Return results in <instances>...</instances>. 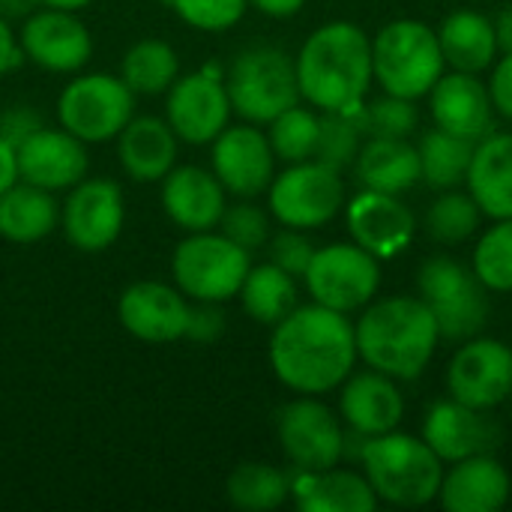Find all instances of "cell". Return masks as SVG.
<instances>
[{
  "instance_id": "obj_18",
  "label": "cell",
  "mask_w": 512,
  "mask_h": 512,
  "mask_svg": "<svg viewBox=\"0 0 512 512\" xmlns=\"http://www.w3.org/2000/svg\"><path fill=\"white\" fill-rule=\"evenodd\" d=\"M276 153L255 123L225 126L213 138V174L225 186V192L237 198H255L273 183Z\"/></svg>"
},
{
  "instance_id": "obj_15",
  "label": "cell",
  "mask_w": 512,
  "mask_h": 512,
  "mask_svg": "<svg viewBox=\"0 0 512 512\" xmlns=\"http://www.w3.org/2000/svg\"><path fill=\"white\" fill-rule=\"evenodd\" d=\"M345 222L351 240L378 261L402 255L417 237L414 210L390 192L363 189L357 198L348 201Z\"/></svg>"
},
{
  "instance_id": "obj_51",
  "label": "cell",
  "mask_w": 512,
  "mask_h": 512,
  "mask_svg": "<svg viewBox=\"0 0 512 512\" xmlns=\"http://www.w3.org/2000/svg\"><path fill=\"white\" fill-rule=\"evenodd\" d=\"M33 6H42L39 0H0V15H30Z\"/></svg>"
},
{
  "instance_id": "obj_19",
  "label": "cell",
  "mask_w": 512,
  "mask_h": 512,
  "mask_svg": "<svg viewBox=\"0 0 512 512\" xmlns=\"http://www.w3.org/2000/svg\"><path fill=\"white\" fill-rule=\"evenodd\" d=\"M18 42L27 60L51 72H75L93 54V39L87 27L69 9H51V6L27 15Z\"/></svg>"
},
{
  "instance_id": "obj_38",
  "label": "cell",
  "mask_w": 512,
  "mask_h": 512,
  "mask_svg": "<svg viewBox=\"0 0 512 512\" xmlns=\"http://www.w3.org/2000/svg\"><path fill=\"white\" fill-rule=\"evenodd\" d=\"M363 144V126H360V114L351 111H321V126H318V144H315V156L318 162L345 171L354 165L357 153Z\"/></svg>"
},
{
  "instance_id": "obj_47",
  "label": "cell",
  "mask_w": 512,
  "mask_h": 512,
  "mask_svg": "<svg viewBox=\"0 0 512 512\" xmlns=\"http://www.w3.org/2000/svg\"><path fill=\"white\" fill-rule=\"evenodd\" d=\"M21 57H24L21 42L15 39V33H12L9 21L0 15V75H3V72H9V69H15V66L21 63Z\"/></svg>"
},
{
  "instance_id": "obj_30",
  "label": "cell",
  "mask_w": 512,
  "mask_h": 512,
  "mask_svg": "<svg viewBox=\"0 0 512 512\" xmlns=\"http://www.w3.org/2000/svg\"><path fill=\"white\" fill-rule=\"evenodd\" d=\"M438 42L444 51V63L456 72H486L498 60V36L492 18L474 9L450 12L438 27Z\"/></svg>"
},
{
  "instance_id": "obj_2",
  "label": "cell",
  "mask_w": 512,
  "mask_h": 512,
  "mask_svg": "<svg viewBox=\"0 0 512 512\" xmlns=\"http://www.w3.org/2000/svg\"><path fill=\"white\" fill-rule=\"evenodd\" d=\"M300 96L318 111H360L372 75V39L351 21L318 27L300 48L297 60Z\"/></svg>"
},
{
  "instance_id": "obj_3",
  "label": "cell",
  "mask_w": 512,
  "mask_h": 512,
  "mask_svg": "<svg viewBox=\"0 0 512 512\" xmlns=\"http://www.w3.org/2000/svg\"><path fill=\"white\" fill-rule=\"evenodd\" d=\"M357 357L396 381H414L432 363L441 330L420 297L372 300L354 324Z\"/></svg>"
},
{
  "instance_id": "obj_20",
  "label": "cell",
  "mask_w": 512,
  "mask_h": 512,
  "mask_svg": "<svg viewBox=\"0 0 512 512\" xmlns=\"http://www.w3.org/2000/svg\"><path fill=\"white\" fill-rule=\"evenodd\" d=\"M120 324L141 342L168 345L186 336L189 303L183 291L162 282H135L123 291L117 303Z\"/></svg>"
},
{
  "instance_id": "obj_7",
  "label": "cell",
  "mask_w": 512,
  "mask_h": 512,
  "mask_svg": "<svg viewBox=\"0 0 512 512\" xmlns=\"http://www.w3.org/2000/svg\"><path fill=\"white\" fill-rule=\"evenodd\" d=\"M420 300L432 309L441 339H474L489 321V288L471 267L450 255H435L417 270Z\"/></svg>"
},
{
  "instance_id": "obj_5",
  "label": "cell",
  "mask_w": 512,
  "mask_h": 512,
  "mask_svg": "<svg viewBox=\"0 0 512 512\" xmlns=\"http://www.w3.org/2000/svg\"><path fill=\"white\" fill-rule=\"evenodd\" d=\"M444 51L438 30L417 18L384 24L372 39V75L384 93L423 99L444 75Z\"/></svg>"
},
{
  "instance_id": "obj_45",
  "label": "cell",
  "mask_w": 512,
  "mask_h": 512,
  "mask_svg": "<svg viewBox=\"0 0 512 512\" xmlns=\"http://www.w3.org/2000/svg\"><path fill=\"white\" fill-rule=\"evenodd\" d=\"M36 129H42L39 114L27 105H12L0 114V138L9 141L12 147H18L21 141H27Z\"/></svg>"
},
{
  "instance_id": "obj_6",
  "label": "cell",
  "mask_w": 512,
  "mask_h": 512,
  "mask_svg": "<svg viewBox=\"0 0 512 512\" xmlns=\"http://www.w3.org/2000/svg\"><path fill=\"white\" fill-rule=\"evenodd\" d=\"M231 111L246 123H270L285 108L300 102L297 66L276 45L243 48L225 78Z\"/></svg>"
},
{
  "instance_id": "obj_33",
  "label": "cell",
  "mask_w": 512,
  "mask_h": 512,
  "mask_svg": "<svg viewBox=\"0 0 512 512\" xmlns=\"http://www.w3.org/2000/svg\"><path fill=\"white\" fill-rule=\"evenodd\" d=\"M474 147L477 141H468V138H459L453 132H444V129H429L423 138H420V174L423 180L444 192V189H459L468 177V168H471V156H474Z\"/></svg>"
},
{
  "instance_id": "obj_4",
  "label": "cell",
  "mask_w": 512,
  "mask_h": 512,
  "mask_svg": "<svg viewBox=\"0 0 512 512\" xmlns=\"http://www.w3.org/2000/svg\"><path fill=\"white\" fill-rule=\"evenodd\" d=\"M360 465L378 501L390 507L414 510L438 501L444 462L417 435L393 429L375 438H363Z\"/></svg>"
},
{
  "instance_id": "obj_16",
  "label": "cell",
  "mask_w": 512,
  "mask_h": 512,
  "mask_svg": "<svg viewBox=\"0 0 512 512\" xmlns=\"http://www.w3.org/2000/svg\"><path fill=\"white\" fill-rule=\"evenodd\" d=\"M441 462L453 465L471 456H483V453H495L504 441L501 426L489 417V411L471 408L450 399L435 402L426 411L423 420V435H420Z\"/></svg>"
},
{
  "instance_id": "obj_8",
  "label": "cell",
  "mask_w": 512,
  "mask_h": 512,
  "mask_svg": "<svg viewBox=\"0 0 512 512\" xmlns=\"http://www.w3.org/2000/svg\"><path fill=\"white\" fill-rule=\"evenodd\" d=\"M252 261L249 252L231 243L222 231L189 234L171 258V273L177 288L192 300L225 303L237 297Z\"/></svg>"
},
{
  "instance_id": "obj_11",
  "label": "cell",
  "mask_w": 512,
  "mask_h": 512,
  "mask_svg": "<svg viewBox=\"0 0 512 512\" xmlns=\"http://www.w3.org/2000/svg\"><path fill=\"white\" fill-rule=\"evenodd\" d=\"M135 93L117 75H81L69 81L57 102V117L66 132L87 141L117 138L120 129L132 120Z\"/></svg>"
},
{
  "instance_id": "obj_52",
  "label": "cell",
  "mask_w": 512,
  "mask_h": 512,
  "mask_svg": "<svg viewBox=\"0 0 512 512\" xmlns=\"http://www.w3.org/2000/svg\"><path fill=\"white\" fill-rule=\"evenodd\" d=\"M42 6H51V9H81V6H87V3H93V0H39Z\"/></svg>"
},
{
  "instance_id": "obj_43",
  "label": "cell",
  "mask_w": 512,
  "mask_h": 512,
  "mask_svg": "<svg viewBox=\"0 0 512 512\" xmlns=\"http://www.w3.org/2000/svg\"><path fill=\"white\" fill-rule=\"evenodd\" d=\"M315 246L300 228H285L276 237H270V261L291 273L294 279H303L312 264Z\"/></svg>"
},
{
  "instance_id": "obj_32",
  "label": "cell",
  "mask_w": 512,
  "mask_h": 512,
  "mask_svg": "<svg viewBox=\"0 0 512 512\" xmlns=\"http://www.w3.org/2000/svg\"><path fill=\"white\" fill-rule=\"evenodd\" d=\"M246 315L264 327H276L297 309V279L276 267L273 261L249 267L240 291H237Z\"/></svg>"
},
{
  "instance_id": "obj_44",
  "label": "cell",
  "mask_w": 512,
  "mask_h": 512,
  "mask_svg": "<svg viewBox=\"0 0 512 512\" xmlns=\"http://www.w3.org/2000/svg\"><path fill=\"white\" fill-rule=\"evenodd\" d=\"M225 333V312L219 309V303H207V300H195L189 306V321H186V336L198 345H210Z\"/></svg>"
},
{
  "instance_id": "obj_22",
  "label": "cell",
  "mask_w": 512,
  "mask_h": 512,
  "mask_svg": "<svg viewBox=\"0 0 512 512\" xmlns=\"http://www.w3.org/2000/svg\"><path fill=\"white\" fill-rule=\"evenodd\" d=\"M339 417L360 438L399 429L405 417V399L396 387V378L375 369L357 375L351 372L339 387Z\"/></svg>"
},
{
  "instance_id": "obj_1",
  "label": "cell",
  "mask_w": 512,
  "mask_h": 512,
  "mask_svg": "<svg viewBox=\"0 0 512 512\" xmlns=\"http://www.w3.org/2000/svg\"><path fill=\"white\" fill-rule=\"evenodd\" d=\"M354 363V324L336 309L321 303L297 306L273 327L270 366L276 378L300 396H321L342 387Z\"/></svg>"
},
{
  "instance_id": "obj_10",
  "label": "cell",
  "mask_w": 512,
  "mask_h": 512,
  "mask_svg": "<svg viewBox=\"0 0 512 512\" xmlns=\"http://www.w3.org/2000/svg\"><path fill=\"white\" fill-rule=\"evenodd\" d=\"M315 303L342 315L366 309L381 288V261L351 243H330L315 249L303 276Z\"/></svg>"
},
{
  "instance_id": "obj_39",
  "label": "cell",
  "mask_w": 512,
  "mask_h": 512,
  "mask_svg": "<svg viewBox=\"0 0 512 512\" xmlns=\"http://www.w3.org/2000/svg\"><path fill=\"white\" fill-rule=\"evenodd\" d=\"M471 270L489 291H512V219H495V225L480 237Z\"/></svg>"
},
{
  "instance_id": "obj_27",
  "label": "cell",
  "mask_w": 512,
  "mask_h": 512,
  "mask_svg": "<svg viewBox=\"0 0 512 512\" xmlns=\"http://www.w3.org/2000/svg\"><path fill=\"white\" fill-rule=\"evenodd\" d=\"M117 156L132 180H165V174L177 162V135L168 126V120L132 117L117 135Z\"/></svg>"
},
{
  "instance_id": "obj_23",
  "label": "cell",
  "mask_w": 512,
  "mask_h": 512,
  "mask_svg": "<svg viewBox=\"0 0 512 512\" xmlns=\"http://www.w3.org/2000/svg\"><path fill=\"white\" fill-rule=\"evenodd\" d=\"M429 108L438 129L468 141H480L495 129L489 84L474 72H444L429 90Z\"/></svg>"
},
{
  "instance_id": "obj_14",
  "label": "cell",
  "mask_w": 512,
  "mask_h": 512,
  "mask_svg": "<svg viewBox=\"0 0 512 512\" xmlns=\"http://www.w3.org/2000/svg\"><path fill=\"white\" fill-rule=\"evenodd\" d=\"M123 192L114 180L93 177L72 186L63 210L60 225L66 240L81 252H102L108 249L123 231Z\"/></svg>"
},
{
  "instance_id": "obj_17",
  "label": "cell",
  "mask_w": 512,
  "mask_h": 512,
  "mask_svg": "<svg viewBox=\"0 0 512 512\" xmlns=\"http://www.w3.org/2000/svg\"><path fill=\"white\" fill-rule=\"evenodd\" d=\"M168 126L177 138L189 144H213V138L228 126L231 99L225 81L210 69L177 78L168 87Z\"/></svg>"
},
{
  "instance_id": "obj_24",
  "label": "cell",
  "mask_w": 512,
  "mask_h": 512,
  "mask_svg": "<svg viewBox=\"0 0 512 512\" xmlns=\"http://www.w3.org/2000/svg\"><path fill=\"white\" fill-rule=\"evenodd\" d=\"M510 495V471L495 453L453 462L438 489V501L447 512H498L507 507Z\"/></svg>"
},
{
  "instance_id": "obj_41",
  "label": "cell",
  "mask_w": 512,
  "mask_h": 512,
  "mask_svg": "<svg viewBox=\"0 0 512 512\" xmlns=\"http://www.w3.org/2000/svg\"><path fill=\"white\" fill-rule=\"evenodd\" d=\"M219 228L231 243H237L249 255L270 243V216L261 207L249 204V201L225 207V213L219 219Z\"/></svg>"
},
{
  "instance_id": "obj_28",
  "label": "cell",
  "mask_w": 512,
  "mask_h": 512,
  "mask_svg": "<svg viewBox=\"0 0 512 512\" xmlns=\"http://www.w3.org/2000/svg\"><path fill=\"white\" fill-rule=\"evenodd\" d=\"M291 495L303 512H375L381 504L366 474L342 468L297 471Z\"/></svg>"
},
{
  "instance_id": "obj_48",
  "label": "cell",
  "mask_w": 512,
  "mask_h": 512,
  "mask_svg": "<svg viewBox=\"0 0 512 512\" xmlns=\"http://www.w3.org/2000/svg\"><path fill=\"white\" fill-rule=\"evenodd\" d=\"M18 180V159H15V147L9 141L0 138V195Z\"/></svg>"
},
{
  "instance_id": "obj_49",
  "label": "cell",
  "mask_w": 512,
  "mask_h": 512,
  "mask_svg": "<svg viewBox=\"0 0 512 512\" xmlns=\"http://www.w3.org/2000/svg\"><path fill=\"white\" fill-rule=\"evenodd\" d=\"M249 3L270 18H291L303 9L306 0H249Z\"/></svg>"
},
{
  "instance_id": "obj_34",
  "label": "cell",
  "mask_w": 512,
  "mask_h": 512,
  "mask_svg": "<svg viewBox=\"0 0 512 512\" xmlns=\"http://www.w3.org/2000/svg\"><path fill=\"white\" fill-rule=\"evenodd\" d=\"M225 495L231 507L246 512H267L282 507L291 495V480L285 471L261 462H246L231 471L225 483Z\"/></svg>"
},
{
  "instance_id": "obj_31",
  "label": "cell",
  "mask_w": 512,
  "mask_h": 512,
  "mask_svg": "<svg viewBox=\"0 0 512 512\" xmlns=\"http://www.w3.org/2000/svg\"><path fill=\"white\" fill-rule=\"evenodd\" d=\"M60 222L57 201L48 189L33 183H12L0 195V237L12 243H36Z\"/></svg>"
},
{
  "instance_id": "obj_9",
  "label": "cell",
  "mask_w": 512,
  "mask_h": 512,
  "mask_svg": "<svg viewBox=\"0 0 512 512\" xmlns=\"http://www.w3.org/2000/svg\"><path fill=\"white\" fill-rule=\"evenodd\" d=\"M267 195H270V213L285 228L315 231L324 228L342 210L345 180L342 171L318 159H306L276 174Z\"/></svg>"
},
{
  "instance_id": "obj_26",
  "label": "cell",
  "mask_w": 512,
  "mask_h": 512,
  "mask_svg": "<svg viewBox=\"0 0 512 512\" xmlns=\"http://www.w3.org/2000/svg\"><path fill=\"white\" fill-rule=\"evenodd\" d=\"M465 183L483 216L512 219V132H489L477 141Z\"/></svg>"
},
{
  "instance_id": "obj_42",
  "label": "cell",
  "mask_w": 512,
  "mask_h": 512,
  "mask_svg": "<svg viewBox=\"0 0 512 512\" xmlns=\"http://www.w3.org/2000/svg\"><path fill=\"white\" fill-rule=\"evenodd\" d=\"M168 6L198 30H228L243 18L249 0H168Z\"/></svg>"
},
{
  "instance_id": "obj_40",
  "label": "cell",
  "mask_w": 512,
  "mask_h": 512,
  "mask_svg": "<svg viewBox=\"0 0 512 512\" xmlns=\"http://www.w3.org/2000/svg\"><path fill=\"white\" fill-rule=\"evenodd\" d=\"M357 114H360V126L369 138H408L420 123L414 99H402V96H390V93L372 99L369 105L363 102V108Z\"/></svg>"
},
{
  "instance_id": "obj_21",
  "label": "cell",
  "mask_w": 512,
  "mask_h": 512,
  "mask_svg": "<svg viewBox=\"0 0 512 512\" xmlns=\"http://www.w3.org/2000/svg\"><path fill=\"white\" fill-rule=\"evenodd\" d=\"M15 159L18 177L48 192L69 189L87 177L84 141L66 129H36L27 141L15 147Z\"/></svg>"
},
{
  "instance_id": "obj_12",
  "label": "cell",
  "mask_w": 512,
  "mask_h": 512,
  "mask_svg": "<svg viewBox=\"0 0 512 512\" xmlns=\"http://www.w3.org/2000/svg\"><path fill=\"white\" fill-rule=\"evenodd\" d=\"M276 438L297 471H327L345 456V426L315 396H300L276 414Z\"/></svg>"
},
{
  "instance_id": "obj_50",
  "label": "cell",
  "mask_w": 512,
  "mask_h": 512,
  "mask_svg": "<svg viewBox=\"0 0 512 512\" xmlns=\"http://www.w3.org/2000/svg\"><path fill=\"white\" fill-rule=\"evenodd\" d=\"M492 24H495V36H498V51L501 54L512 51V6H504Z\"/></svg>"
},
{
  "instance_id": "obj_46",
  "label": "cell",
  "mask_w": 512,
  "mask_h": 512,
  "mask_svg": "<svg viewBox=\"0 0 512 512\" xmlns=\"http://www.w3.org/2000/svg\"><path fill=\"white\" fill-rule=\"evenodd\" d=\"M489 96H492V108L512 120V51L501 54L492 63V78H489Z\"/></svg>"
},
{
  "instance_id": "obj_37",
  "label": "cell",
  "mask_w": 512,
  "mask_h": 512,
  "mask_svg": "<svg viewBox=\"0 0 512 512\" xmlns=\"http://www.w3.org/2000/svg\"><path fill=\"white\" fill-rule=\"evenodd\" d=\"M270 132H267V141L276 153V159H285V162H306L315 156V144H318V126H321V117L309 108H300L291 105L285 108L279 117H273L270 123Z\"/></svg>"
},
{
  "instance_id": "obj_13",
  "label": "cell",
  "mask_w": 512,
  "mask_h": 512,
  "mask_svg": "<svg viewBox=\"0 0 512 512\" xmlns=\"http://www.w3.org/2000/svg\"><path fill=\"white\" fill-rule=\"evenodd\" d=\"M447 390L456 402L492 411L512 396V348L501 339H465L447 366Z\"/></svg>"
},
{
  "instance_id": "obj_29",
  "label": "cell",
  "mask_w": 512,
  "mask_h": 512,
  "mask_svg": "<svg viewBox=\"0 0 512 512\" xmlns=\"http://www.w3.org/2000/svg\"><path fill=\"white\" fill-rule=\"evenodd\" d=\"M354 171L363 189L402 195L414 189L420 174V153L408 138H369L360 144Z\"/></svg>"
},
{
  "instance_id": "obj_36",
  "label": "cell",
  "mask_w": 512,
  "mask_h": 512,
  "mask_svg": "<svg viewBox=\"0 0 512 512\" xmlns=\"http://www.w3.org/2000/svg\"><path fill=\"white\" fill-rule=\"evenodd\" d=\"M483 210L477 207V201L468 192H456V189H444L432 207L426 210V234L441 243V246H459L465 240H471L480 228Z\"/></svg>"
},
{
  "instance_id": "obj_35",
  "label": "cell",
  "mask_w": 512,
  "mask_h": 512,
  "mask_svg": "<svg viewBox=\"0 0 512 512\" xmlns=\"http://www.w3.org/2000/svg\"><path fill=\"white\" fill-rule=\"evenodd\" d=\"M177 72H180V60L174 48L162 39H144L132 45L120 66V78L129 84V90L144 96L165 93L177 81Z\"/></svg>"
},
{
  "instance_id": "obj_25",
  "label": "cell",
  "mask_w": 512,
  "mask_h": 512,
  "mask_svg": "<svg viewBox=\"0 0 512 512\" xmlns=\"http://www.w3.org/2000/svg\"><path fill=\"white\" fill-rule=\"evenodd\" d=\"M162 207L183 231H213L225 213V186L204 168H171L162 183Z\"/></svg>"
}]
</instances>
